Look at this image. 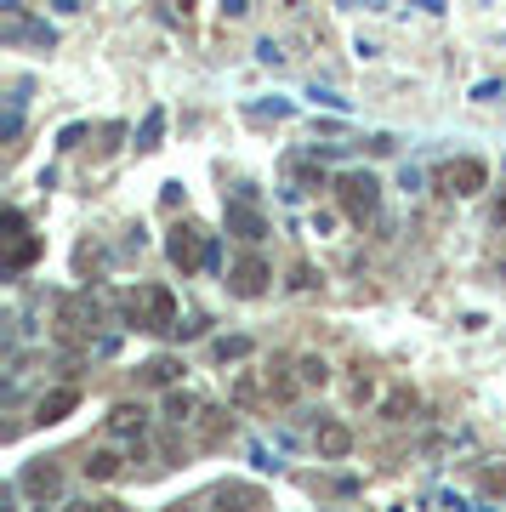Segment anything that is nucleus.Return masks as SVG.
Instances as JSON below:
<instances>
[{
  "label": "nucleus",
  "mask_w": 506,
  "mask_h": 512,
  "mask_svg": "<svg viewBox=\"0 0 506 512\" xmlns=\"http://www.w3.org/2000/svg\"><path fill=\"white\" fill-rule=\"evenodd\" d=\"M495 222H506V194H501V200H495Z\"/></svg>",
  "instance_id": "c756f323"
},
{
  "label": "nucleus",
  "mask_w": 506,
  "mask_h": 512,
  "mask_svg": "<svg viewBox=\"0 0 506 512\" xmlns=\"http://www.w3.org/2000/svg\"><path fill=\"white\" fill-rule=\"evenodd\" d=\"M126 325L137 330H177V296L165 285H143L126 296Z\"/></svg>",
  "instance_id": "f257e3e1"
},
{
  "label": "nucleus",
  "mask_w": 506,
  "mask_h": 512,
  "mask_svg": "<svg viewBox=\"0 0 506 512\" xmlns=\"http://www.w3.org/2000/svg\"><path fill=\"white\" fill-rule=\"evenodd\" d=\"M336 200H342V211L353 222H370L381 205V183L370 171H347V177H336Z\"/></svg>",
  "instance_id": "f03ea898"
},
{
  "label": "nucleus",
  "mask_w": 506,
  "mask_h": 512,
  "mask_svg": "<svg viewBox=\"0 0 506 512\" xmlns=\"http://www.w3.org/2000/svg\"><path fill=\"white\" fill-rule=\"evenodd\" d=\"M279 6H285V12H290V6H296V0H279Z\"/></svg>",
  "instance_id": "7c9ffc66"
},
{
  "label": "nucleus",
  "mask_w": 506,
  "mask_h": 512,
  "mask_svg": "<svg viewBox=\"0 0 506 512\" xmlns=\"http://www.w3.org/2000/svg\"><path fill=\"white\" fill-rule=\"evenodd\" d=\"M91 325H97V308H91L86 296H63L57 302V342H86L91 336Z\"/></svg>",
  "instance_id": "20e7f679"
},
{
  "label": "nucleus",
  "mask_w": 506,
  "mask_h": 512,
  "mask_svg": "<svg viewBox=\"0 0 506 512\" xmlns=\"http://www.w3.org/2000/svg\"><path fill=\"white\" fill-rule=\"evenodd\" d=\"M421 410V399L410 393V387H393L387 399H381V421H410Z\"/></svg>",
  "instance_id": "ddd939ff"
},
{
  "label": "nucleus",
  "mask_w": 506,
  "mask_h": 512,
  "mask_svg": "<svg viewBox=\"0 0 506 512\" xmlns=\"http://www.w3.org/2000/svg\"><path fill=\"white\" fill-rule=\"evenodd\" d=\"M18 35H23V40H35V46H57V35L46 29V23H18Z\"/></svg>",
  "instance_id": "5701e85b"
},
{
  "label": "nucleus",
  "mask_w": 506,
  "mask_h": 512,
  "mask_svg": "<svg viewBox=\"0 0 506 512\" xmlns=\"http://www.w3.org/2000/svg\"><path fill=\"white\" fill-rule=\"evenodd\" d=\"M74 410H80V387H52V393H40L35 421H40V427H52V421L74 416Z\"/></svg>",
  "instance_id": "0eeeda50"
},
{
  "label": "nucleus",
  "mask_w": 506,
  "mask_h": 512,
  "mask_svg": "<svg viewBox=\"0 0 506 512\" xmlns=\"http://www.w3.org/2000/svg\"><path fill=\"white\" fill-rule=\"evenodd\" d=\"M23 490L35 495V501H57V495H63V473H57V461H35V467L23 473Z\"/></svg>",
  "instance_id": "6e6552de"
},
{
  "label": "nucleus",
  "mask_w": 506,
  "mask_h": 512,
  "mask_svg": "<svg viewBox=\"0 0 506 512\" xmlns=\"http://www.w3.org/2000/svg\"><path fill=\"white\" fill-rule=\"evenodd\" d=\"M313 444H319V456H325V461H342L347 450H353V433H347L342 421H319V433H313Z\"/></svg>",
  "instance_id": "9d476101"
},
{
  "label": "nucleus",
  "mask_w": 506,
  "mask_h": 512,
  "mask_svg": "<svg viewBox=\"0 0 506 512\" xmlns=\"http://www.w3.org/2000/svg\"><path fill=\"white\" fill-rule=\"evenodd\" d=\"M57 12H80V0H52Z\"/></svg>",
  "instance_id": "cd10ccee"
},
{
  "label": "nucleus",
  "mask_w": 506,
  "mask_h": 512,
  "mask_svg": "<svg viewBox=\"0 0 506 512\" xmlns=\"http://www.w3.org/2000/svg\"><path fill=\"white\" fill-rule=\"evenodd\" d=\"M160 137H165V109H148L143 114V131H137V148H143V154H154V148H160Z\"/></svg>",
  "instance_id": "a211bd4d"
},
{
  "label": "nucleus",
  "mask_w": 506,
  "mask_h": 512,
  "mask_svg": "<svg viewBox=\"0 0 506 512\" xmlns=\"http://www.w3.org/2000/svg\"><path fill=\"white\" fill-rule=\"evenodd\" d=\"M290 291H313V268H308V262H296V268H290Z\"/></svg>",
  "instance_id": "a878e982"
},
{
  "label": "nucleus",
  "mask_w": 506,
  "mask_h": 512,
  "mask_svg": "<svg viewBox=\"0 0 506 512\" xmlns=\"http://www.w3.org/2000/svg\"><path fill=\"white\" fill-rule=\"evenodd\" d=\"M165 416H171V421H194V416H199L194 393H182V387H171V393H165Z\"/></svg>",
  "instance_id": "aec40b11"
},
{
  "label": "nucleus",
  "mask_w": 506,
  "mask_h": 512,
  "mask_svg": "<svg viewBox=\"0 0 506 512\" xmlns=\"http://www.w3.org/2000/svg\"><path fill=\"white\" fill-rule=\"evenodd\" d=\"M188 6H194V0H182V12H188Z\"/></svg>",
  "instance_id": "2f4dec72"
},
{
  "label": "nucleus",
  "mask_w": 506,
  "mask_h": 512,
  "mask_svg": "<svg viewBox=\"0 0 506 512\" xmlns=\"http://www.w3.org/2000/svg\"><path fill=\"white\" fill-rule=\"evenodd\" d=\"M35 256H40V239L35 234H12V251H6V268H12V274H18V268H29Z\"/></svg>",
  "instance_id": "dca6fc26"
},
{
  "label": "nucleus",
  "mask_w": 506,
  "mask_h": 512,
  "mask_svg": "<svg viewBox=\"0 0 506 512\" xmlns=\"http://www.w3.org/2000/svg\"><path fill=\"white\" fill-rule=\"evenodd\" d=\"M296 382H302V387H325L330 382V365L319 359V353H302V359H296Z\"/></svg>",
  "instance_id": "f3484780"
},
{
  "label": "nucleus",
  "mask_w": 506,
  "mask_h": 512,
  "mask_svg": "<svg viewBox=\"0 0 506 512\" xmlns=\"http://www.w3.org/2000/svg\"><path fill=\"white\" fill-rule=\"evenodd\" d=\"M143 404H114V410H109V433H126V439H131V433H143Z\"/></svg>",
  "instance_id": "2eb2a0df"
},
{
  "label": "nucleus",
  "mask_w": 506,
  "mask_h": 512,
  "mask_svg": "<svg viewBox=\"0 0 506 512\" xmlns=\"http://www.w3.org/2000/svg\"><path fill=\"white\" fill-rule=\"evenodd\" d=\"M228 393H234V404H262V399H273V387H268V370H262V376H256V370H239Z\"/></svg>",
  "instance_id": "9b49d317"
},
{
  "label": "nucleus",
  "mask_w": 506,
  "mask_h": 512,
  "mask_svg": "<svg viewBox=\"0 0 506 512\" xmlns=\"http://www.w3.org/2000/svg\"><path fill=\"white\" fill-rule=\"evenodd\" d=\"M177 376H182L177 359H148V365H143V382H148V387H171Z\"/></svg>",
  "instance_id": "6ab92c4d"
},
{
  "label": "nucleus",
  "mask_w": 506,
  "mask_h": 512,
  "mask_svg": "<svg viewBox=\"0 0 506 512\" xmlns=\"http://www.w3.org/2000/svg\"><path fill=\"white\" fill-rule=\"evenodd\" d=\"M120 473H126V461L114 456V450H91V461H86L91 484H109V478H120Z\"/></svg>",
  "instance_id": "4468645a"
},
{
  "label": "nucleus",
  "mask_w": 506,
  "mask_h": 512,
  "mask_svg": "<svg viewBox=\"0 0 506 512\" xmlns=\"http://www.w3.org/2000/svg\"><path fill=\"white\" fill-rule=\"evenodd\" d=\"M228 234H239V239H262V234H268V222H262V211H256L251 200H234V205H228Z\"/></svg>",
  "instance_id": "1a4fd4ad"
},
{
  "label": "nucleus",
  "mask_w": 506,
  "mask_h": 512,
  "mask_svg": "<svg viewBox=\"0 0 506 512\" xmlns=\"http://www.w3.org/2000/svg\"><path fill=\"white\" fill-rule=\"evenodd\" d=\"M245 353H251V342H245V336H222V342H217L222 365H228V359H245Z\"/></svg>",
  "instance_id": "4be33fe9"
},
{
  "label": "nucleus",
  "mask_w": 506,
  "mask_h": 512,
  "mask_svg": "<svg viewBox=\"0 0 506 512\" xmlns=\"http://www.w3.org/2000/svg\"><path fill=\"white\" fill-rule=\"evenodd\" d=\"M0 12H12V18H18L23 6H18V0H0Z\"/></svg>",
  "instance_id": "c85d7f7f"
},
{
  "label": "nucleus",
  "mask_w": 506,
  "mask_h": 512,
  "mask_svg": "<svg viewBox=\"0 0 506 512\" xmlns=\"http://www.w3.org/2000/svg\"><path fill=\"white\" fill-rule=\"evenodd\" d=\"M268 387H273V399H290L296 393V382H290L285 370H268Z\"/></svg>",
  "instance_id": "393cba45"
},
{
  "label": "nucleus",
  "mask_w": 506,
  "mask_h": 512,
  "mask_svg": "<svg viewBox=\"0 0 506 512\" xmlns=\"http://www.w3.org/2000/svg\"><path fill=\"white\" fill-rule=\"evenodd\" d=\"M268 279H273V268L262 262V256H239V262H234V274H228V291L251 302V296L268 291Z\"/></svg>",
  "instance_id": "39448f33"
},
{
  "label": "nucleus",
  "mask_w": 506,
  "mask_h": 512,
  "mask_svg": "<svg viewBox=\"0 0 506 512\" xmlns=\"http://www.w3.org/2000/svg\"><path fill=\"white\" fill-rule=\"evenodd\" d=\"M165 256H171V268H182V274H194V268H205V262H211L205 228H194V222H177V228L165 234Z\"/></svg>",
  "instance_id": "7ed1b4c3"
},
{
  "label": "nucleus",
  "mask_w": 506,
  "mask_h": 512,
  "mask_svg": "<svg viewBox=\"0 0 506 512\" xmlns=\"http://www.w3.org/2000/svg\"><path fill=\"white\" fill-rule=\"evenodd\" d=\"M199 444H222L228 433H234V416L228 410H199Z\"/></svg>",
  "instance_id": "f8f14e48"
},
{
  "label": "nucleus",
  "mask_w": 506,
  "mask_h": 512,
  "mask_svg": "<svg viewBox=\"0 0 506 512\" xmlns=\"http://www.w3.org/2000/svg\"><path fill=\"white\" fill-rule=\"evenodd\" d=\"M484 183H489V165L484 160H450V165H444V188H450L455 200H472Z\"/></svg>",
  "instance_id": "423d86ee"
},
{
  "label": "nucleus",
  "mask_w": 506,
  "mask_h": 512,
  "mask_svg": "<svg viewBox=\"0 0 506 512\" xmlns=\"http://www.w3.org/2000/svg\"><path fill=\"white\" fill-rule=\"evenodd\" d=\"M222 501H239V507H262V490H251V484H222Z\"/></svg>",
  "instance_id": "412c9836"
},
{
  "label": "nucleus",
  "mask_w": 506,
  "mask_h": 512,
  "mask_svg": "<svg viewBox=\"0 0 506 512\" xmlns=\"http://www.w3.org/2000/svg\"><path fill=\"white\" fill-rule=\"evenodd\" d=\"M484 495H506V467H484Z\"/></svg>",
  "instance_id": "b1692460"
},
{
  "label": "nucleus",
  "mask_w": 506,
  "mask_h": 512,
  "mask_svg": "<svg viewBox=\"0 0 506 512\" xmlns=\"http://www.w3.org/2000/svg\"><path fill=\"white\" fill-rule=\"evenodd\" d=\"M245 12H251L245 0H222V18H245Z\"/></svg>",
  "instance_id": "bb28decb"
}]
</instances>
